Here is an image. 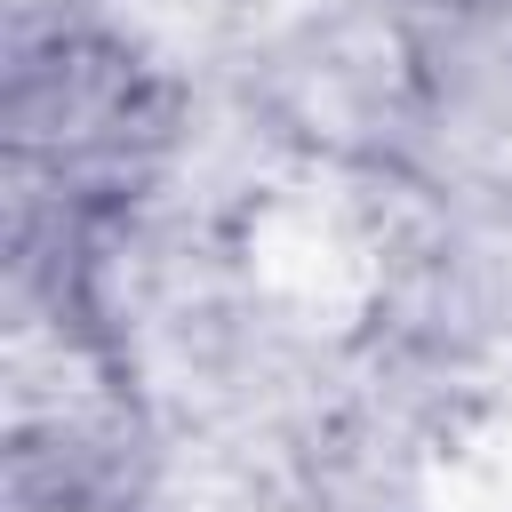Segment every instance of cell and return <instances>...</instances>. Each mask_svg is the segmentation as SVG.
I'll list each match as a JSON object with an SVG mask.
<instances>
[{
	"instance_id": "cell-2",
	"label": "cell",
	"mask_w": 512,
	"mask_h": 512,
	"mask_svg": "<svg viewBox=\"0 0 512 512\" xmlns=\"http://www.w3.org/2000/svg\"><path fill=\"white\" fill-rule=\"evenodd\" d=\"M432 8H456V16H496V24H512V0H432Z\"/></svg>"
},
{
	"instance_id": "cell-1",
	"label": "cell",
	"mask_w": 512,
	"mask_h": 512,
	"mask_svg": "<svg viewBox=\"0 0 512 512\" xmlns=\"http://www.w3.org/2000/svg\"><path fill=\"white\" fill-rule=\"evenodd\" d=\"M8 136H16V160L48 168L64 192L88 200L152 168V152L168 144V104L136 72V56L104 40H56L16 64Z\"/></svg>"
}]
</instances>
